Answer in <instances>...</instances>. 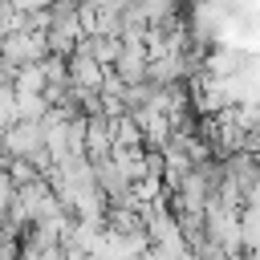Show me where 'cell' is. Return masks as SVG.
<instances>
[{"instance_id": "6da1fadb", "label": "cell", "mask_w": 260, "mask_h": 260, "mask_svg": "<svg viewBox=\"0 0 260 260\" xmlns=\"http://www.w3.org/2000/svg\"><path fill=\"white\" fill-rule=\"evenodd\" d=\"M69 77H73V89L102 93V85H106L110 69H106V65H98L93 57H85V53H73V57H69Z\"/></svg>"}]
</instances>
